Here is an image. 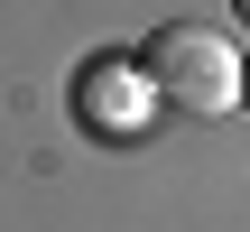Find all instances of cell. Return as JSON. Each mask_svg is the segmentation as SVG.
I'll list each match as a JSON object with an SVG mask.
<instances>
[{
    "instance_id": "obj_1",
    "label": "cell",
    "mask_w": 250,
    "mask_h": 232,
    "mask_svg": "<svg viewBox=\"0 0 250 232\" xmlns=\"http://www.w3.org/2000/svg\"><path fill=\"white\" fill-rule=\"evenodd\" d=\"M130 65H139L148 102H167V112H186V121H213V112H232V93H241V56L223 46V28H195V19L148 28V46H139Z\"/></svg>"
},
{
    "instance_id": "obj_2",
    "label": "cell",
    "mask_w": 250,
    "mask_h": 232,
    "mask_svg": "<svg viewBox=\"0 0 250 232\" xmlns=\"http://www.w3.org/2000/svg\"><path fill=\"white\" fill-rule=\"evenodd\" d=\"M74 121H83L93 139H130V130L148 121V84H139V65H130V56H93V65L74 74Z\"/></svg>"
},
{
    "instance_id": "obj_3",
    "label": "cell",
    "mask_w": 250,
    "mask_h": 232,
    "mask_svg": "<svg viewBox=\"0 0 250 232\" xmlns=\"http://www.w3.org/2000/svg\"><path fill=\"white\" fill-rule=\"evenodd\" d=\"M232 102H241V112H250V56H241V93H232Z\"/></svg>"
},
{
    "instance_id": "obj_4",
    "label": "cell",
    "mask_w": 250,
    "mask_h": 232,
    "mask_svg": "<svg viewBox=\"0 0 250 232\" xmlns=\"http://www.w3.org/2000/svg\"><path fill=\"white\" fill-rule=\"evenodd\" d=\"M232 9H241V19H250V0H232Z\"/></svg>"
}]
</instances>
